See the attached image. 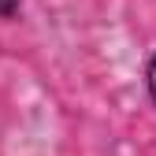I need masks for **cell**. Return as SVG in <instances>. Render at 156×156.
I'll use <instances>...</instances> for the list:
<instances>
[{
	"instance_id": "cell-1",
	"label": "cell",
	"mask_w": 156,
	"mask_h": 156,
	"mask_svg": "<svg viewBox=\"0 0 156 156\" xmlns=\"http://www.w3.org/2000/svg\"><path fill=\"white\" fill-rule=\"evenodd\" d=\"M141 82H145V93H149V101L156 108V48L145 56V67H141Z\"/></svg>"
},
{
	"instance_id": "cell-2",
	"label": "cell",
	"mask_w": 156,
	"mask_h": 156,
	"mask_svg": "<svg viewBox=\"0 0 156 156\" xmlns=\"http://www.w3.org/2000/svg\"><path fill=\"white\" fill-rule=\"evenodd\" d=\"M23 15V0H0V23H15Z\"/></svg>"
}]
</instances>
